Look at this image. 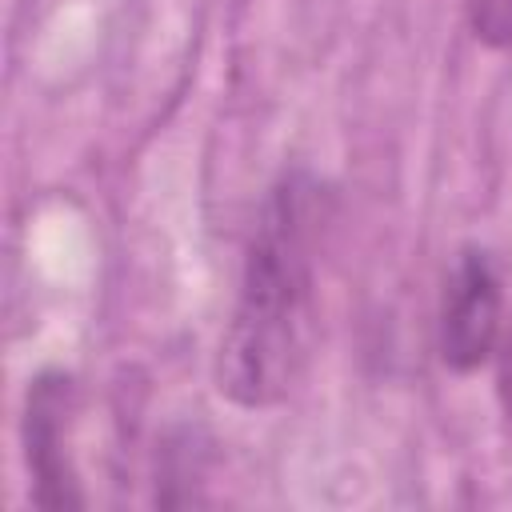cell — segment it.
Masks as SVG:
<instances>
[{
    "instance_id": "6da1fadb",
    "label": "cell",
    "mask_w": 512,
    "mask_h": 512,
    "mask_svg": "<svg viewBox=\"0 0 512 512\" xmlns=\"http://www.w3.org/2000/svg\"><path fill=\"white\" fill-rule=\"evenodd\" d=\"M328 216L332 192L304 168L280 172L264 192L216 356V388L240 408L280 404L308 364Z\"/></svg>"
},
{
    "instance_id": "7a4b0ae2",
    "label": "cell",
    "mask_w": 512,
    "mask_h": 512,
    "mask_svg": "<svg viewBox=\"0 0 512 512\" xmlns=\"http://www.w3.org/2000/svg\"><path fill=\"white\" fill-rule=\"evenodd\" d=\"M504 332V288L488 248L464 244L452 256L440 296L436 348L452 372H476L492 360Z\"/></svg>"
},
{
    "instance_id": "3957f363",
    "label": "cell",
    "mask_w": 512,
    "mask_h": 512,
    "mask_svg": "<svg viewBox=\"0 0 512 512\" xmlns=\"http://www.w3.org/2000/svg\"><path fill=\"white\" fill-rule=\"evenodd\" d=\"M72 416H76V380L68 372H40L28 380L20 444L24 468L32 480V504L40 508H84L80 472L72 460Z\"/></svg>"
},
{
    "instance_id": "277c9868",
    "label": "cell",
    "mask_w": 512,
    "mask_h": 512,
    "mask_svg": "<svg viewBox=\"0 0 512 512\" xmlns=\"http://www.w3.org/2000/svg\"><path fill=\"white\" fill-rule=\"evenodd\" d=\"M468 28L488 48H512V0H468Z\"/></svg>"
},
{
    "instance_id": "5b68a950",
    "label": "cell",
    "mask_w": 512,
    "mask_h": 512,
    "mask_svg": "<svg viewBox=\"0 0 512 512\" xmlns=\"http://www.w3.org/2000/svg\"><path fill=\"white\" fill-rule=\"evenodd\" d=\"M492 360H496V400H500L504 420L512 424V316L504 320V332L496 340Z\"/></svg>"
}]
</instances>
